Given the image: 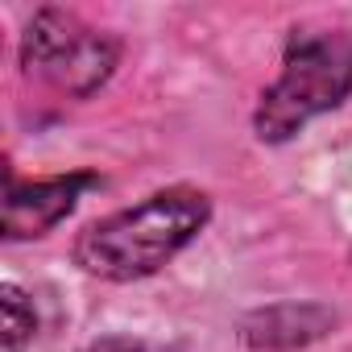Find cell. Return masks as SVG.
<instances>
[{
	"mask_svg": "<svg viewBox=\"0 0 352 352\" xmlns=\"http://www.w3.org/2000/svg\"><path fill=\"white\" fill-rule=\"evenodd\" d=\"M212 220V195L199 187H162L75 236V265L104 282H141L170 265Z\"/></svg>",
	"mask_w": 352,
	"mask_h": 352,
	"instance_id": "1",
	"label": "cell"
},
{
	"mask_svg": "<svg viewBox=\"0 0 352 352\" xmlns=\"http://www.w3.org/2000/svg\"><path fill=\"white\" fill-rule=\"evenodd\" d=\"M96 174H58V179L9 183L5 195V241H34L46 236L58 220H67L87 187H96Z\"/></svg>",
	"mask_w": 352,
	"mask_h": 352,
	"instance_id": "4",
	"label": "cell"
},
{
	"mask_svg": "<svg viewBox=\"0 0 352 352\" xmlns=\"http://www.w3.org/2000/svg\"><path fill=\"white\" fill-rule=\"evenodd\" d=\"M352 91V30L344 25H307L286 38L282 71L265 87L253 133L265 145H282L302 133L315 116L340 108Z\"/></svg>",
	"mask_w": 352,
	"mask_h": 352,
	"instance_id": "2",
	"label": "cell"
},
{
	"mask_svg": "<svg viewBox=\"0 0 352 352\" xmlns=\"http://www.w3.org/2000/svg\"><path fill=\"white\" fill-rule=\"evenodd\" d=\"M348 257H352V253H348Z\"/></svg>",
	"mask_w": 352,
	"mask_h": 352,
	"instance_id": "8",
	"label": "cell"
},
{
	"mask_svg": "<svg viewBox=\"0 0 352 352\" xmlns=\"http://www.w3.org/2000/svg\"><path fill=\"white\" fill-rule=\"evenodd\" d=\"M336 315L311 302H282V307H265L257 315L245 319L241 340L257 352H278V348H302L311 340H319L323 331H331Z\"/></svg>",
	"mask_w": 352,
	"mask_h": 352,
	"instance_id": "5",
	"label": "cell"
},
{
	"mask_svg": "<svg viewBox=\"0 0 352 352\" xmlns=\"http://www.w3.org/2000/svg\"><path fill=\"white\" fill-rule=\"evenodd\" d=\"M120 63V42L71 9H38L21 34V71L58 96L87 100Z\"/></svg>",
	"mask_w": 352,
	"mask_h": 352,
	"instance_id": "3",
	"label": "cell"
},
{
	"mask_svg": "<svg viewBox=\"0 0 352 352\" xmlns=\"http://www.w3.org/2000/svg\"><path fill=\"white\" fill-rule=\"evenodd\" d=\"M83 352H149L141 340H129V336H108V340H96L87 344Z\"/></svg>",
	"mask_w": 352,
	"mask_h": 352,
	"instance_id": "7",
	"label": "cell"
},
{
	"mask_svg": "<svg viewBox=\"0 0 352 352\" xmlns=\"http://www.w3.org/2000/svg\"><path fill=\"white\" fill-rule=\"evenodd\" d=\"M0 315H5V352H21L38 336V311L21 286L13 282L0 286Z\"/></svg>",
	"mask_w": 352,
	"mask_h": 352,
	"instance_id": "6",
	"label": "cell"
}]
</instances>
